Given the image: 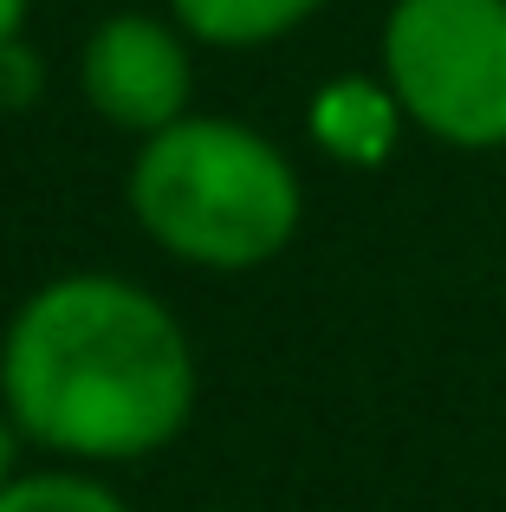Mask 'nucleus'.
<instances>
[{
	"mask_svg": "<svg viewBox=\"0 0 506 512\" xmlns=\"http://www.w3.org/2000/svg\"><path fill=\"white\" fill-rule=\"evenodd\" d=\"M0 512H130V506L111 487H98L91 474L46 467V474H13L0 487Z\"/></svg>",
	"mask_w": 506,
	"mask_h": 512,
	"instance_id": "7",
	"label": "nucleus"
},
{
	"mask_svg": "<svg viewBox=\"0 0 506 512\" xmlns=\"http://www.w3.org/2000/svg\"><path fill=\"white\" fill-rule=\"evenodd\" d=\"M325 0H169L176 26L189 39H208L221 52H253L286 39L292 26H305Z\"/></svg>",
	"mask_w": 506,
	"mask_h": 512,
	"instance_id": "6",
	"label": "nucleus"
},
{
	"mask_svg": "<svg viewBox=\"0 0 506 512\" xmlns=\"http://www.w3.org/2000/svg\"><path fill=\"white\" fill-rule=\"evenodd\" d=\"M26 7H33V0H0V39H20Z\"/></svg>",
	"mask_w": 506,
	"mask_h": 512,
	"instance_id": "10",
	"label": "nucleus"
},
{
	"mask_svg": "<svg viewBox=\"0 0 506 512\" xmlns=\"http://www.w3.org/2000/svg\"><path fill=\"white\" fill-rule=\"evenodd\" d=\"M20 428H13V415L7 409H0V487H7V480H13V454H20Z\"/></svg>",
	"mask_w": 506,
	"mask_h": 512,
	"instance_id": "9",
	"label": "nucleus"
},
{
	"mask_svg": "<svg viewBox=\"0 0 506 512\" xmlns=\"http://www.w3.org/2000/svg\"><path fill=\"white\" fill-rule=\"evenodd\" d=\"M0 409L65 461H143L195 409V357L156 292L117 273L46 279L0 338Z\"/></svg>",
	"mask_w": 506,
	"mask_h": 512,
	"instance_id": "1",
	"label": "nucleus"
},
{
	"mask_svg": "<svg viewBox=\"0 0 506 512\" xmlns=\"http://www.w3.org/2000/svg\"><path fill=\"white\" fill-rule=\"evenodd\" d=\"M189 46L156 13H111L91 26L85 59H78V91L85 104L117 130L156 137L176 117H189Z\"/></svg>",
	"mask_w": 506,
	"mask_h": 512,
	"instance_id": "4",
	"label": "nucleus"
},
{
	"mask_svg": "<svg viewBox=\"0 0 506 512\" xmlns=\"http://www.w3.org/2000/svg\"><path fill=\"white\" fill-rule=\"evenodd\" d=\"M130 214L176 260L208 273H247L292 247L299 234V175L234 117H176L143 137L130 163Z\"/></svg>",
	"mask_w": 506,
	"mask_h": 512,
	"instance_id": "2",
	"label": "nucleus"
},
{
	"mask_svg": "<svg viewBox=\"0 0 506 512\" xmlns=\"http://www.w3.org/2000/svg\"><path fill=\"white\" fill-rule=\"evenodd\" d=\"M305 124H312V143L331 156V163L377 169V163H390L396 130H403L409 117H403V104H396L390 78L344 72V78H331V85H318Z\"/></svg>",
	"mask_w": 506,
	"mask_h": 512,
	"instance_id": "5",
	"label": "nucleus"
},
{
	"mask_svg": "<svg viewBox=\"0 0 506 512\" xmlns=\"http://www.w3.org/2000/svg\"><path fill=\"white\" fill-rule=\"evenodd\" d=\"M383 78L416 130L448 150H506V0H396Z\"/></svg>",
	"mask_w": 506,
	"mask_h": 512,
	"instance_id": "3",
	"label": "nucleus"
},
{
	"mask_svg": "<svg viewBox=\"0 0 506 512\" xmlns=\"http://www.w3.org/2000/svg\"><path fill=\"white\" fill-rule=\"evenodd\" d=\"M46 91V59L26 39H0V111H33Z\"/></svg>",
	"mask_w": 506,
	"mask_h": 512,
	"instance_id": "8",
	"label": "nucleus"
}]
</instances>
